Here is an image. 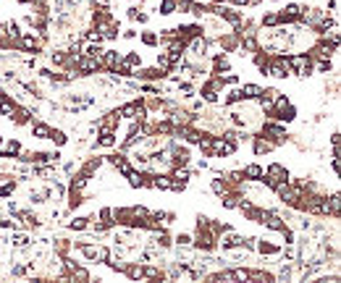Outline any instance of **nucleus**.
Returning a JSON list of instances; mask_svg holds the SVG:
<instances>
[{
    "label": "nucleus",
    "instance_id": "nucleus-1",
    "mask_svg": "<svg viewBox=\"0 0 341 283\" xmlns=\"http://www.w3.org/2000/svg\"><path fill=\"white\" fill-rule=\"evenodd\" d=\"M289 71H294L297 76H310L312 74V58L310 55H289Z\"/></svg>",
    "mask_w": 341,
    "mask_h": 283
},
{
    "label": "nucleus",
    "instance_id": "nucleus-2",
    "mask_svg": "<svg viewBox=\"0 0 341 283\" xmlns=\"http://www.w3.org/2000/svg\"><path fill=\"white\" fill-rule=\"evenodd\" d=\"M263 181H268V186L273 189L276 184H284V181H289V171L284 168V165L273 163V165H268V171L263 173Z\"/></svg>",
    "mask_w": 341,
    "mask_h": 283
},
{
    "label": "nucleus",
    "instance_id": "nucleus-3",
    "mask_svg": "<svg viewBox=\"0 0 341 283\" xmlns=\"http://www.w3.org/2000/svg\"><path fill=\"white\" fill-rule=\"evenodd\" d=\"M81 254H84L87 259H95V262H108L110 259V249L108 246H92V244H76Z\"/></svg>",
    "mask_w": 341,
    "mask_h": 283
},
{
    "label": "nucleus",
    "instance_id": "nucleus-4",
    "mask_svg": "<svg viewBox=\"0 0 341 283\" xmlns=\"http://www.w3.org/2000/svg\"><path fill=\"white\" fill-rule=\"evenodd\" d=\"M289 74H291V71H289V61H286V55L270 58V63H268V76H276V79H286Z\"/></svg>",
    "mask_w": 341,
    "mask_h": 283
},
{
    "label": "nucleus",
    "instance_id": "nucleus-5",
    "mask_svg": "<svg viewBox=\"0 0 341 283\" xmlns=\"http://www.w3.org/2000/svg\"><path fill=\"white\" fill-rule=\"evenodd\" d=\"M197 249H205V252H210V249H215L218 246V236L210 231V226H205V228H199V236H197Z\"/></svg>",
    "mask_w": 341,
    "mask_h": 283
},
{
    "label": "nucleus",
    "instance_id": "nucleus-6",
    "mask_svg": "<svg viewBox=\"0 0 341 283\" xmlns=\"http://www.w3.org/2000/svg\"><path fill=\"white\" fill-rule=\"evenodd\" d=\"M210 14H215V16H220L223 21H229V24H234V27H239L242 24V11H237V8H226L220 3V8H210Z\"/></svg>",
    "mask_w": 341,
    "mask_h": 283
},
{
    "label": "nucleus",
    "instance_id": "nucleus-7",
    "mask_svg": "<svg viewBox=\"0 0 341 283\" xmlns=\"http://www.w3.org/2000/svg\"><path fill=\"white\" fill-rule=\"evenodd\" d=\"M189 171L184 168V165H176L173 173H171V189L173 192H181V189H186V184H189Z\"/></svg>",
    "mask_w": 341,
    "mask_h": 283
},
{
    "label": "nucleus",
    "instance_id": "nucleus-8",
    "mask_svg": "<svg viewBox=\"0 0 341 283\" xmlns=\"http://www.w3.org/2000/svg\"><path fill=\"white\" fill-rule=\"evenodd\" d=\"M76 68L81 71V74H97V71L102 68V61H100V58H92V55H79L76 58Z\"/></svg>",
    "mask_w": 341,
    "mask_h": 283
},
{
    "label": "nucleus",
    "instance_id": "nucleus-9",
    "mask_svg": "<svg viewBox=\"0 0 341 283\" xmlns=\"http://www.w3.org/2000/svg\"><path fill=\"white\" fill-rule=\"evenodd\" d=\"M299 16H302V6H297V3H286V8L278 11L281 24H294V21H299Z\"/></svg>",
    "mask_w": 341,
    "mask_h": 283
},
{
    "label": "nucleus",
    "instance_id": "nucleus-10",
    "mask_svg": "<svg viewBox=\"0 0 341 283\" xmlns=\"http://www.w3.org/2000/svg\"><path fill=\"white\" fill-rule=\"evenodd\" d=\"M263 136H268V139L278 147V145H284V142H286V128L273 126V123H265V126H263Z\"/></svg>",
    "mask_w": 341,
    "mask_h": 283
},
{
    "label": "nucleus",
    "instance_id": "nucleus-11",
    "mask_svg": "<svg viewBox=\"0 0 341 283\" xmlns=\"http://www.w3.org/2000/svg\"><path fill=\"white\" fill-rule=\"evenodd\" d=\"M260 223H265V226L270 228V231H281L286 226V220L278 215V212H273V210H263V215H260Z\"/></svg>",
    "mask_w": 341,
    "mask_h": 283
},
{
    "label": "nucleus",
    "instance_id": "nucleus-12",
    "mask_svg": "<svg viewBox=\"0 0 341 283\" xmlns=\"http://www.w3.org/2000/svg\"><path fill=\"white\" fill-rule=\"evenodd\" d=\"M220 233H223V236H220V246H223V249H237V246H244V236L234 233L231 228L220 231Z\"/></svg>",
    "mask_w": 341,
    "mask_h": 283
},
{
    "label": "nucleus",
    "instance_id": "nucleus-13",
    "mask_svg": "<svg viewBox=\"0 0 341 283\" xmlns=\"http://www.w3.org/2000/svg\"><path fill=\"white\" fill-rule=\"evenodd\" d=\"M145 139H147V128L134 123V128H132V131H129V136L124 139V150L134 147V145H139V142H145Z\"/></svg>",
    "mask_w": 341,
    "mask_h": 283
},
{
    "label": "nucleus",
    "instance_id": "nucleus-14",
    "mask_svg": "<svg viewBox=\"0 0 341 283\" xmlns=\"http://www.w3.org/2000/svg\"><path fill=\"white\" fill-rule=\"evenodd\" d=\"M16 47H21V50H29V53H37V50H40V40L34 37V34H24V32H21L19 40H16Z\"/></svg>",
    "mask_w": 341,
    "mask_h": 283
},
{
    "label": "nucleus",
    "instance_id": "nucleus-15",
    "mask_svg": "<svg viewBox=\"0 0 341 283\" xmlns=\"http://www.w3.org/2000/svg\"><path fill=\"white\" fill-rule=\"evenodd\" d=\"M19 152H21V142L19 139L0 142V158H19Z\"/></svg>",
    "mask_w": 341,
    "mask_h": 283
},
{
    "label": "nucleus",
    "instance_id": "nucleus-16",
    "mask_svg": "<svg viewBox=\"0 0 341 283\" xmlns=\"http://www.w3.org/2000/svg\"><path fill=\"white\" fill-rule=\"evenodd\" d=\"M263 173H265V168H263V165H257V163L244 165V171H242V176L247 181H263Z\"/></svg>",
    "mask_w": 341,
    "mask_h": 283
},
{
    "label": "nucleus",
    "instance_id": "nucleus-17",
    "mask_svg": "<svg viewBox=\"0 0 341 283\" xmlns=\"http://www.w3.org/2000/svg\"><path fill=\"white\" fill-rule=\"evenodd\" d=\"M273 150H276V145L268 136H255V155H268Z\"/></svg>",
    "mask_w": 341,
    "mask_h": 283
},
{
    "label": "nucleus",
    "instance_id": "nucleus-18",
    "mask_svg": "<svg viewBox=\"0 0 341 283\" xmlns=\"http://www.w3.org/2000/svg\"><path fill=\"white\" fill-rule=\"evenodd\" d=\"M239 92H242L244 100H260L263 97V87L260 84H244Z\"/></svg>",
    "mask_w": 341,
    "mask_h": 283
},
{
    "label": "nucleus",
    "instance_id": "nucleus-19",
    "mask_svg": "<svg viewBox=\"0 0 341 283\" xmlns=\"http://www.w3.org/2000/svg\"><path fill=\"white\" fill-rule=\"evenodd\" d=\"M11 118H14V121H16L19 126H27V123H32V113H29V108H14Z\"/></svg>",
    "mask_w": 341,
    "mask_h": 283
},
{
    "label": "nucleus",
    "instance_id": "nucleus-20",
    "mask_svg": "<svg viewBox=\"0 0 341 283\" xmlns=\"http://www.w3.org/2000/svg\"><path fill=\"white\" fill-rule=\"evenodd\" d=\"M186 47H189L194 55H205V53H207V42H205L202 37H192L189 42H186Z\"/></svg>",
    "mask_w": 341,
    "mask_h": 283
},
{
    "label": "nucleus",
    "instance_id": "nucleus-21",
    "mask_svg": "<svg viewBox=\"0 0 341 283\" xmlns=\"http://www.w3.org/2000/svg\"><path fill=\"white\" fill-rule=\"evenodd\" d=\"M202 97H205L207 102H215V100H218V81H215V79L207 81V84L202 87Z\"/></svg>",
    "mask_w": 341,
    "mask_h": 283
},
{
    "label": "nucleus",
    "instance_id": "nucleus-22",
    "mask_svg": "<svg viewBox=\"0 0 341 283\" xmlns=\"http://www.w3.org/2000/svg\"><path fill=\"white\" fill-rule=\"evenodd\" d=\"M137 76L145 79V81H152V79H163V76H166V71H160V68L155 66V68H142Z\"/></svg>",
    "mask_w": 341,
    "mask_h": 283
},
{
    "label": "nucleus",
    "instance_id": "nucleus-23",
    "mask_svg": "<svg viewBox=\"0 0 341 283\" xmlns=\"http://www.w3.org/2000/svg\"><path fill=\"white\" fill-rule=\"evenodd\" d=\"M176 8H179V0H160V6H158L160 16H171V14H176Z\"/></svg>",
    "mask_w": 341,
    "mask_h": 283
},
{
    "label": "nucleus",
    "instance_id": "nucleus-24",
    "mask_svg": "<svg viewBox=\"0 0 341 283\" xmlns=\"http://www.w3.org/2000/svg\"><path fill=\"white\" fill-rule=\"evenodd\" d=\"M14 189H16V181L8 179V176H3V179H0V199L8 197V194H14Z\"/></svg>",
    "mask_w": 341,
    "mask_h": 283
},
{
    "label": "nucleus",
    "instance_id": "nucleus-25",
    "mask_svg": "<svg viewBox=\"0 0 341 283\" xmlns=\"http://www.w3.org/2000/svg\"><path fill=\"white\" fill-rule=\"evenodd\" d=\"M14 108H16V105H14V100H11L8 94H0V115H8V118H11V113H14Z\"/></svg>",
    "mask_w": 341,
    "mask_h": 283
},
{
    "label": "nucleus",
    "instance_id": "nucleus-26",
    "mask_svg": "<svg viewBox=\"0 0 341 283\" xmlns=\"http://www.w3.org/2000/svg\"><path fill=\"white\" fill-rule=\"evenodd\" d=\"M32 134L37 139H50V126L48 123H32Z\"/></svg>",
    "mask_w": 341,
    "mask_h": 283
},
{
    "label": "nucleus",
    "instance_id": "nucleus-27",
    "mask_svg": "<svg viewBox=\"0 0 341 283\" xmlns=\"http://www.w3.org/2000/svg\"><path fill=\"white\" fill-rule=\"evenodd\" d=\"M239 202H242V197L239 194H223V207H226V210H237L239 207Z\"/></svg>",
    "mask_w": 341,
    "mask_h": 283
},
{
    "label": "nucleus",
    "instance_id": "nucleus-28",
    "mask_svg": "<svg viewBox=\"0 0 341 283\" xmlns=\"http://www.w3.org/2000/svg\"><path fill=\"white\" fill-rule=\"evenodd\" d=\"M116 123H119V110H116V113H110L108 118H105V121L100 123V131H113V128H116Z\"/></svg>",
    "mask_w": 341,
    "mask_h": 283
},
{
    "label": "nucleus",
    "instance_id": "nucleus-29",
    "mask_svg": "<svg viewBox=\"0 0 341 283\" xmlns=\"http://www.w3.org/2000/svg\"><path fill=\"white\" fill-rule=\"evenodd\" d=\"M124 273H126L129 278H134V280H137V278H145V267H142V265H126V267H124Z\"/></svg>",
    "mask_w": 341,
    "mask_h": 283
},
{
    "label": "nucleus",
    "instance_id": "nucleus-30",
    "mask_svg": "<svg viewBox=\"0 0 341 283\" xmlns=\"http://www.w3.org/2000/svg\"><path fill=\"white\" fill-rule=\"evenodd\" d=\"M255 249H257V252H263V254H276V252H281L276 244H268L265 239H263V241H257V244H255Z\"/></svg>",
    "mask_w": 341,
    "mask_h": 283
},
{
    "label": "nucleus",
    "instance_id": "nucleus-31",
    "mask_svg": "<svg viewBox=\"0 0 341 283\" xmlns=\"http://www.w3.org/2000/svg\"><path fill=\"white\" fill-rule=\"evenodd\" d=\"M278 11H270V14H265L263 16V27H268V29H276L278 27Z\"/></svg>",
    "mask_w": 341,
    "mask_h": 283
},
{
    "label": "nucleus",
    "instance_id": "nucleus-32",
    "mask_svg": "<svg viewBox=\"0 0 341 283\" xmlns=\"http://www.w3.org/2000/svg\"><path fill=\"white\" fill-rule=\"evenodd\" d=\"M100 220L110 228L113 223H116V212H113V207H102V210H100Z\"/></svg>",
    "mask_w": 341,
    "mask_h": 283
},
{
    "label": "nucleus",
    "instance_id": "nucleus-33",
    "mask_svg": "<svg viewBox=\"0 0 341 283\" xmlns=\"http://www.w3.org/2000/svg\"><path fill=\"white\" fill-rule=\"evenodd\" d=\"M100 165H102V158H92V160H89V163L84 165V171H81V173H84V176H87V179H89V176H92V173H95V171L100 168Z\"/></svg>",
    "mask_w": 341,
    "mask_h": 283
},
{
    "label": "nucleus",
    "instance_id": "nucleus-34",
    "mask_svg": "<svg viewBox=\"0 0 341 283\" xmlns=\"http://www.w3.org/2000/svg\"><path fill=\"white\" fill-rule=\"evenodd\" d=\"M210 189H213L215 194H220V197H223V194L229 192V184H226V179H213V184H210Z\"/></svg>",
    "mask_w": 341,
    "mask_h": 283
},
{
    "label": "nucleus",
    "instance_id": "nucleus-35",
    "mask_svg": "<svg viewBox=\"0 0 341 283\" xmlns=\"http://www.w3.org/2000/svg\"><path fill=\"white\" fill-rule=\"evenodd\" d=\"M100 147H113L116 145V136H113V131H100V142H97Z\"/></svg>",
    "mask_w": 341,
    "mask_h": 283
},
{
    "label": "nucleus",
    "instance_id": "nucleus-36",
    "mask_svg": "<svg viewBox=\"0 0 341 283\" xmlns=\"http://www.w3.org/2000/svg\"><path fill=\"white\" fill-rule=\"evenodd\" d=\"M87 220H89V218H74L71 223H68V228H71V231H84V228H89Z\"/></svg>",
    "mask_w": 341,
    "mask_h": 283
},
{
    "label": "nucleus",
    "instance_id": "nucleus-37",
    "mask_svg": "<svg viewBox=\"0 0 341 283\" xmlns=\"http://www.w3.org/2000/svg\"><path fill=\"white\" fill-rule=\"evenodd\" d=\"M84 186H87V176H84V173L74 176V181H71V192H81Z\"/></svg>",
    "mask_w": 341,
    "mask_h": 283
},
{
    "label": "nucleus",
    "instance_id": "nucleus-38",
    "mask_svg": "<svg viewBox=\"0 0 341 283\" xmlns=\"http://www.w3.org/2000/svg\"><path fill=\"white\" fill-rule=\"evenodd\" d=\"M231 63H229V58L226 55H218L215 58V74H223V71H229Z\"/></svg>",
    "mask_w": 341,
    "mask_h": 283
},
{
    "label": "nucleus",
    "instance_id": "nucleus-39",
    "mask_svg": "<svg viewBox=\"0 0 341 283\" xmlns=\"http://www.w3.org/2000/svg\"><path fill=\"white\" fill-rule=\"evenodd\" d=\"M142 42L150 45V47H155V45H160V37H158L155 32H145V34H142Z\"/></svg>",
    "mask_w": 341,
    "mask_h": 283
},
{
    "label": "nucleus",
    "instance_id": "nucleus-40",
    "mask_svg": "<svg viewBox=\"0 0 341 283\" xmlns=\"http://www.w3.org/2000/svg\"><path fill=\"white\" fill-rule=\"evenodd\" d=\"M50 139L55 142L58 147H63V145H66V134H63V131H55V128H50Z\"/></svg>",
    "mask_w": 341,
    "mask_h": 283
},
{
    "label": "nucleus",
    "instance_id": "nucleus-41",
    "mask_svg": "<svg viewBox=\"0 0 341 283\" xmlns=\"http://www.w3.org/2000/svg\"><path fill=\"white\" fill-rule=\"evenodd\" d=\"M124 61H126L129 66H142V55H139V53H126Z\"/></svg>",
    "mask_w": 341,
    "mask_h": 283
},
{
    "label": "nucleus",
    "instance_id": "nucleus-42",
    "mask_svg": "<svg viewBox=\"0 0 341 283\" xmlns=\"http://www.w3.org/2000/svg\"><path fill=\"white\" fill-rule=\"evenodd\" d=\"M84 55H92V58H100V55H102V47H100V42H97V45H87V50H84Z\"/></svg>",
    "mask_w": 341,
    "mask_h": 283
},
{
    "label": "nucleus",
    "instance_id": "nucleus-43",
    "mask_svg": "<svg viewBox=\"0 0 341 283\" xmlns=\"http://www.w3.org/2000/svg\"><path fill=\"white\" fill-rule=\"evenodd\" d=\"M239 100H244L239 89H231V92H229V97H226V102H229V105H234V102H239Z\"/></svg>",
    "mask_w": 341,
    "mask_h": 283
},
{
    "label": "nucleus",
    "instance_id": "nucleus-44",
    "mask_svg": "<svg viewBox=\"0 0 341 283\" xmlns=\"http://www.w3.org/2000/svg\"><path fill=\"white\" fill-rule=\"evenodd\" d=\"M176 244H179V246H189L192 244V236L189 233H179V236H176Z\"/></svg>",
    "mask_w": 341,
    "mask_h": 283
},
{
    "label": "nucleus",
    "instance_id": "nucleus-45",
    "mask_svg": "<svg viewBox=\"0 0 341 283\" xmlns=\"http://www.w3.org/2000/svg\"><path fill=\"white\" fill-rule=\"evenodd\" d=\"M158 246H163V249H166V246H171V236H168V233H158Z\"/></svg>",
    "mask_w": 341,
    "mask_h": 283
},
{
    "label": "nucleus",
    "instance_id": "nucleus-46",
    "mask_svg": "<svg viewBox=\"0 0 341 283\" xmlns=\"http://www.w3.org/2000/svg\"><path fill=\"white\" fill-rule=\"evenodd\" d=\"M229 181H231V184H242V181H244L242 171H234V173H229Z\"/></svg>",
    "mask_w": 341,
    "mask_h": 283
},
{
    "label": "nucleus",
    "instance_id": "nucleus-47",
    "mask_svg": "<svg viewBox=\"0 0 341 283\" xmlns=\"http://www.w3.org/2000/svg\"><path fill=\"white\" fill-rule=\"evenodd\" d=\"M53 63H55V66H63V63H66V55H63V53H53Z\"/></svg>",
    "mask_w": 341,
    "mask_h": 283
},
{
    "label": "nucleus",
    "instance_id": "nucleus-48",
    "mask_svg": "<svg viewBox=\"0 0 341 283\" xmlns=\"http://www.w3.org/2000/svg\"><path fill=\"white\" fill-rule=\"evenodd\" d=\"M134 21H139V24H147V21H150V16H147V14H142V11H137Z\"/></svg>",
    "mask_w": 341,
    "mask_h": 283
},
{
    "label": "nucleus",
    "instance_id": "nucleus-49",
    "mask_svg": "<svg viewBox=\"0 0 341 283\" xmlns=\"http://www.w3.org/2000/svg\"><path fill=\"white\" fill-rule=\"evenodd\" d=\"M124 37H126V40H134V37H137V32H134V29H126V32H124Z\"/></svg>",
    "mask_w": 341,
    "mask_h": 283
},
{
    "label": "nucleus",
    "instance_id": "nucleus-50",
    "mask_svg": "<svg viewBox=\"0 0 341 283\" xmlns=\"http://www.w3.org/2000/svg\"><path fill=\"white\" fill-rule=\"evenodd\" d=\"M273 3H281V0H273Z\"/></svg>",
    "mask_w": 341,
    "mask_h": 283
},
{
    "label": "nucleus",
    "instance_id": "nucleus-51",
    "mask_svg": "<svg viewBox=\"0 0 341 283\" xmlns=\"http://www.w3.org/2000/svg\"><path fill=\"white\" fill-rule=\"evenodd\" d=\"M0 142H3V136H0Z\"/></svg>",
    "mask_w": 341,
    "mask_h": 283
}]
</instances>
